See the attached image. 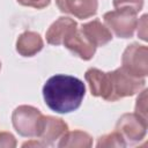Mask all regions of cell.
Masks as SVG:
<instances>
[{"label":"cell","mask_w":148,"mask_h":148,"mask_svg":"<svg viewBox=\"0 0 148 148\" xmlns=\"http://www.w3.org/2000/svg\"><path fill=\"white\" fill-rule=\"evenodd\" d=\"M84 95L86 86L83 81L72 75H53L43 86L45 104L58 113H69L77 110Z\"/></svg>","instance_id":"6da1fadb"},{"label":"cell","mask_w":148,"mask_h":148,"mask_svg":"<svg viewBox=\"0 0 148 148\" xmlns=\"http://www.w3.org/2000/svg\"><path fill=\"white\" fill-rule=\"evenodd\" d=\"M145 84V79L132 76L121 67L112 72H105L102 98L108 102H116L124 97L135 95L143 89Z\"/></svg>","instance_id":"7a4b0ae2"},{"label":"cell","mask_w":148,"mask_h":148,"mask_svg":"<svg viewBox=\"0 0 148 148\" xmlns=\"http://www.w3.org/2000/svg\"><path fill=\"white\" fill-rule=\"evenodd\" d=\"M43 113L35 106L20 105L12 113V123L15 131L25 138H37Z\"/></svg>","instance_id":"3957f363"},{"label":"cell","mask_w":148,"mask_h":148,"mask_svg":"<svg viewBox=\"0 0 148 148\" xmlns=\"http://www.w3.org/2000/svg\"><path fill=\"white\" fill-rule=\"evenodd\" d=\"M121 68L135 77L148 75V47L133 43L128 45L121 57Z\"/></svg>","instance_id":"277c9868"},{"label":"cell","mask_w":148,"mask_h":148,"mask_svg":"<svg viewBox=\"0 0 148 148\" xmlns=\"http://www.w3.org/2000/svg\"><path fill=\"white\" fill-rule=\"evenodd\" d=\"M103 20L117 37L119 38H131L138 25L136 14L126 9H114L108 12L103 15Z\"/></svg>","instance_id":"5b68a950"},{"label":"cell","mask_w":148,"mask_h":148,"mask_svg":"<svg viewBox=\"0 0 148 148\" xmlns=\"http://www.w3.org/2000/svg\"><path fill=\"white\" fill-rule=\"evenodd\" d=\"M148 121L136 113H124L116 124V131L124 138L126 145L140 142L147 133Z\"/></svg>","instance_id":"8992f818"},{"label":"cell","mask_w":148,"mask_h":148,"mask_svg":"<svg viewBox=\"0 0 148 148\" xmlns=\"http://www.w3.org/2000/svg\"><path fill=\"white\" fill-rule=\"evenodd\" d=\"M68 131V125L61 118L44 116L40 119L38 135L39 141L44 146H53L66 132Z\"/></svg>","instance_id":"52a82bcc"},{"label":"cell","mask_w":148,"mask_h":148,"mask_svg":"<svg viewBox=\"0 0 148 148\" xmlns=\"http://www.w3.org/2000/svg\"><path fill=\"white\" fill-rule=\"evenodd\" d=\"M61 13L71 14L80 20L89 18L97 13L98 0H56Z\"/></svg>","instance_id":"ba28073f"},{"label":"cell","mask_w":148,"mask_h":148,"mask_svg":"<svg viewBox=\"0 0 148 148\" xmlns=\"http://www.w3.org/2000/svg\"><path fill=\"white\" fill-rule=\"evenodd\" d=\"M66 49H68L74 56H77L82 60H90L95 52L96 46H94L80 31V29H75L62 43Z\"/></svg>","instance_id":"9c48e42d"},{"label":"cell","mask_w":148,"mask_h":148,"mask_svg":"<svg viewBox=\"0 0 148 148\" xmlns=\"http://www.w3.org/2000/svg\"><path fill=\"white\" fill-rule=\"evenodd\" d=\"M77 29V23L67 16H61L56 20L50 28L47 29L45 37L46 42L51 45H61L64 40L75 30Z\"/></svg>","instance_id":"30bf717a"},{"label":"cell","mask_w":148,"mask_h":148,"mask_svg":"<svg viewBox=\"0 0 148 148\" xmlns=\"http://www.w3.org/2000/svg\"><path fill=\"white\" fill-rule=\"evenodd\" d=\"M80 31L96 47L104 46L112 39V32L99 20H92L82 24Z\"/></svg>","instance_id":"8fae6325"},{"label":"cell","mask_w":148,"mask_h":148,"mask_svg":"<svg viewBox=\"0 0 148 148\" xmlns=\"http://www.w3.org/2000/svg\"><path fill=\"white\" fill-rule=\"evenodd\" d=\"M43 46V38L35 31H24L16 40V51L22 57H34L42 51Z\"/></svg>","instance_id":"7c38bea8"},{"label":"cell","mask_w":148,"mask_h":148,"mask_svg":"<svg viewBox=\"0 0 148 148\" xmlns=\"http://www.w3.org/2000/svg\"><path fill=\"white\" fill-rule=\"evenodd\" d=\"M58 147H74V148H89L92 146V138L83 131H67L57 143Z\"/></svg>","instance_id":"4fadbf2b"},{"label":"cell","mask_w":148,"mask_h":148,"mask_svg":"<svg viewBox=\"0 0 148 148\" xmlns=\"http://www.w3.org/2000/svg\"><path fill=\"white\" fill-rule=\"evenodd\" d=\"M96 146L98 148H101V147L103 148V147H125L127 145H126L124 138L120 135V133L114 131L112 133L99 136Z\"/></svg>","instance_id":"5bb4252c"},{"label":"cell","mask_w":148,"mask_h":148,"mask_svg":"<svg viewBox=\"0 0 148 148\" xmlns=\"http://www.w3.org/2000/svg\"><path fill=\"white\" fill-rule=\"evenodd\" d=\"M112 3L116 9H126L135 14L143 7V0H113Z\"/></svg>","instance_id":"9a60e30c"},{"label":"cell","mask_w":148,"mask_h":148,"mask_svg":"<svg viewBox=\"0 0 148 148\" xmlns=\"http://www.w3.org/2000/svg\"><path fill=\"white\" fill-rule=\"evenodd\" d=\"M138 116H140L142 119L147 120V89H143L135 102V112Z\"/></svg>","instance_id":"2e32d148"},{"label":"cell","mask_w":148,"mask_h":148,"mask_svg":"<svg viewBox=\"0 0 148 148\" xmlns=\"http://www.w3.org/2000/svg\"><path fill=\"white\" fill-rule=\"evenodd\" d=\"M0 147L14 148L16 147V139L9 132H0Z\"/></svg>","instance_id":"e0dca14e"},{"label":"cell","mask_w":148,"mask_h":148,"mask_svg":"<svg viewBox=\"0 0 148 148\" xmlns=\"http://www.w3.org/2000/svg\"><path fill=\"white\" fill-rule=\"evenodd\" d=\"M20 5L25 7H31L36 9H43L47 7L51 2V0H16Z\"/></svg>","instance_id":"ac0fdd59"},{"label":"cell","mask_w":148,"mask_h":148,"mask_svg":"<svg viewBox=\"0 0 148 148\" xmlns=\"http://www.w3.org/2000/svg\"><path fill=\"white\" fill-rule=\"evenodd\" d=\"M138 36L142 40H147V15H142V17L138 21Z\"/></svg>","instance_id":"d6986e66"},{"label":"cell","mask_w":148,"mask_h":148,"mask_svg":"<svg viewBox=\"0 0 148 148\" xmlns=\"http://www.w3.org/2000/svg\"><path fill=\"white\" fill-rule=\"evenodd\" d=\"M22 147H45L40 141H27L24 143H22Z\"/></svg>","instance_id":"ffe728a7"},{"label":"cell","mask_w":148,"mask_h":148,"mask_svg":"<svg viewBox=\"0 0 148 148\" xmlns=\"http://www.w3.org/2000/svg\"><path fill=\"white\" fill-rule=\"evenodd\" d=\"M0 68H1V62H0Z\"/></svg>","instance_id":"44dd1931"}]
</instances>
